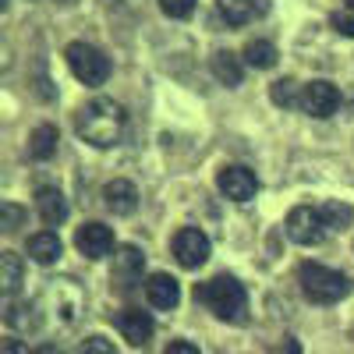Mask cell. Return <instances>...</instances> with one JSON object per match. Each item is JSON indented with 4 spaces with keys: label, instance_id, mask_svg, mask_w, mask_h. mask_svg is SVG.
<instances>
[{
    "label": "cell",
    "instance_id": "1",
    "mask_svg": "<svg viewBox=\"0 0 354 354\" xmlns=\"http://www.w3.org/2000/svg\"><path fill=\"white\" fill-rule=\"evenodd\" d=\"M75 131L88 145H96V149H110V145H117L124 135V106L106 100V96L88 100L75 113Z\"/></svg>",
    "mask_w": 354,
    "mask_h": 354
},
{
    "label": "cell",
    "instance_id": "2",
    "mask_svg": "<svg viewBox=\"0 0 354 354\" xmlns=\"http://www.w3.org/2000/svg\"><path fill=\"white\" fill-rule=\"evenodd\" d=\"M195 301H202L223 322H245L248 319V294H245V287L238 280L227 277V273L198 283L195 287Z\"/></svg>",
    "mask_w": 354,
    "mask_h": 354
},
{
    "label": "cell",
    "instance_id": "3",
    "mask_svg": "<svg viewBox=\"0 0 354 354\" xmlns=\"http://www.w3.org/2000/svg\"><path fill=\"white\" fill-rule=\"evenodd\" d=\"M298 283H301V294L312 301V305H337L351 294V280L337 270L322 262H301L298 266Z\"/></svg>",
    "mask_w": 354,
    "mask_h": 354
},
{
    "label": "cell",
    "instance_id": "4",
    "mask_svg": "<svg viewBox=\"0 0 354 354\" xmlns=\"http://www.w3.org/2000/svg\"><path fill=\"white\" fill-rule=\"evenodd\" d=\"M64 57H68L71 75L85 85H103L110 78V57L103 50H96L93 43H71L64 50Z\"/></svg>",
    "mask_w": 354,
    "mask_h": 354
},
{
    "label": "cell",
    "instance_id": "5",
    "mask_svg": "<svg viewBox=\"0 0 354 354\" xmlns=\"http://www.w3.org/2000/svg\"><path fill=\"white\" fill-rule=\"evenodd\" d=\"M39 305H46L61 326H71V322L82 315V308H85V294H82V287L75 280H50Z\"/></svg>",
    "mask_w": 354,
    "mask_h": 354
},
{
    "label": "cell",
    "instance_id": "6",
    "mask_svg": "<svg viewBox=\"0 0 354 354\" xmlns=\"http://www.w3.org/2000/svg\"><path fill=\"white\" fill-rule=\"evenodd\" d=\"M287 238L294 245H319L322 238H326V223H322V213L312 209V205H294V209L287 213Z\"/></svg>",
    "mask_w": 354,
    "mask_h": 354
},
{
    "label": "cell",
    "instance_id": "7",
    "mask_svg": "<svg viewBox=\"0 0 354 354\" xmlns=\"http://www.w3.org/2000/svg\"><path fill=\"white\" fill-rule=\"evenodd\" d=\"M174 259L185 266V270H198V266H205V259H209V238L198 230V227H181L174 234Z\"/></svg>",
    "mask_w": 354,
    "mask_h": 354
},
{
    "label": "cell",
    "instance_id": "8",
    "mask_svg": "<svg viewBox=\"0 0 354 354\" xmlns=\"http://www.w3.org/2000/svg\"><path fill=\"white\" fill-rule=\"evenodd\" d=\"M340 106V93H337V85L326 82V78H315L301 88V110L308 117H333Z\"/></svg>",
    "mask_w": 354,
    "mask_h": 354
},
{
    "label": "cell",
    "instance_id": "9",
    "mask_svg": "<svg viewBox=\"0 0 354 354\" xmlns=\"http://www.w3.org/2000/svg\"><path fill=\"white\" fill-rule=\"evenodd\" d=\"M216 185H220V192L230 198V202H248V198H255V192H259V177L248 170V167H223L220 174H216Z\"/></svg>",
    "mask_w": 354,
    "mask_h": 354
},
{
    "label": "cell",
    "instance_id": "10",
    "mask_svg": "<svg viewBox=\"0 0 354 354\" xmlns=\"http://www.w3.org/2000/svg\"><path fill=\"white\" fill-rule=\"evenodd\" d=\"M75 245L85 259H106L113 252V230L106 223H82L75 234Z\"/></svg>",
    "mask_w": 354,
    "mask_h": 354
},
{
    "label": "cell",
    "instance_id": "11",
    "mask_svg": "<svg viewBox=\"0 0 354 354\" xmlns=\"http://www.w3.org/2000/svg\"><path fill=\"white\" fill-rule=\"evenodd\" d=\"M117 330H121V337L135 347L142 344H149V337L156 333V322L149 312H142V308H124L121 315H117Z\"/></svg>",
    "mask_w": 354,
    "mask_h": 354
},
{
    "label": "cell",
    "instance_id": "12",
    "mask_svg": "<svg viewBox=\"0 0 354 354\" xmlns=\"http://www.w3.org/2000/svg\"><path fill=\"white\" fill-rule=\"evenodd\" d=\"M43 305L39 301H8L4 305V322L15 333H36L43 326Z\"/></svg>",
    "mask_w": 354,
    "mask_h": 354
},
{
    "label": "cell",
    "instance_id": "13",
    "mask_svg": "<svg viewBox=\"0 0 354 354\" xmlns=\"http://www.w3.org/2000/svg\"><path fill=\"white\" fill-rule=\"evenodd\" d=\"M142 270H145V255L135 245H121V248H117V255H113V280L121 283L124 290L135 280H142Z\"/></svg>",
    "mask_w": 354,
    "mask_h": 354
},
{
    "label": "cell",
    "instance_id": "14",
    "mask_svg": "<svg viewBox=\"0 0 354 354\" xmlns=\"http://www.w3.org/2000/svg\"><path fill=\"white\" fill-rule=\"evenodd\" d=\"M103 198H106V209L113 216H131L138 209V188L131 181H124V177H117V181H110L103 188Z\"/></svg>",
    "mask_w": 354,
    "mask_h": 354
},
{
    "label": "cell",
    "instance_id": "15",
    "mask_svg": "<svg viewBox=\"0 0 354 354\" xmlns=\"http://www.w3.org/2000/svg\"><path fill=\"white\" fill-rule=\"evenodd\" d=\"M145 298H149L153 308H177V301H181V283L170 273H153L145 280Z\"/></svg>",
    "mask_w": 354,
    "mask_h": 354
},
{
    "label": "cell",
    "instance_id": "16",
    "mask_svg": "<svg viewBox=\"0 0 354 354\" xmlns=\"http://www.w3.org/2000/svg\"><path fill=\"white\" fill-rule=\"evenodd\" d=\"M36 209H39L46 227H57V223L68 220V202H64V195L57 188H39L36 192Z\"/></svg>",
    "mask_w": 354,
    "mask_h": 354
},
{
    "label": "cell",
    "instance_id": "17",
    "mask_svg": "<svg viewBox=\"0 0 354 354\" xmlns=\"http://www.w3.org/2000/svg\"><path fill=\"white\" fill-rule=\"evenodd\" d=\"M61 252H64V245H61V238H57L53 230H39V234L28 238V255H32L39 266L57 262V259H61Z\"/></svg>",
    "mask_w": 354,
    "mask_h": 354
},
{
    "label": "cell",
    "instance_id": "18",
    "mask_svg": "<svg viewBox=\"0 0 354 354\" xmlns=\"http://www.w3.org/2000/svg\"><path fill=\"white\" fill-rule=\"evenodd\" d=\"M209 68H213L216 82H223V85H241L245 68H241V61H238V53H230V50H216V53L209 57Z\"/></svg>",
    "mask_w": 354,
    "mask_h": 354
},
{
    "label": "cell",
    "instance_id": "19",
    "mask_svg": "<svg viewBox=\"0 0 354 354\" xmlns=\"http://www.w3.org/2000/svg\"><path fill=\"white\" fill-rule=\"evenodd\" d=\"M57 142H61V138H57V128L53 124H39L32 135H28V156L46 163L57 153Z\"/></svg>",
    "mask_w": 354,
    "mask_h": 354
},
{
    "label": "cell",
    "instance_id": "20",
    "mask_svg": "<svg viewBox=\"0 0 354 354\" xmlns=\"http://www.w3.org/2000/svg\"><path fill=\"white\" fill-rule=\"evenodd\" d=\"M21 287V255H15V252H0V290L11 294Z\"/></svg>",
    "mask_w": 354,
    "mask_h": 354
},
{
    "label": "cell",
    "instance_id": "21",
    "mask_svg": "<svg viewBox=\"0 0 354 354\" xmlns=\"http://www.w3.org/2000/svg\"><path fill=\"white\" fill-rule=\"evenodd\" d=\"M245 64L255 68V71H266V68H273L277 64V46L270 39H252L245 46Z\"/></svg>",
    "mask_w": 354,
    "mask_h": 354
},
{
    "label": "cell",
    "instance_id": "22",
    "mask_svg": "<svg viewBox=\"0 0 354 354\" xmlns=\"http://www.w3.org/2000/svg\"><path fill=\"white\" fill-rule=\"evenodd\" d=\"M255 11H262L255 8V0H220V15L227 18V25H245L255 18Z\"/></svg>",
    "mask_w": 354,
    "mask_h": 354
},
{
    "label": "cell",
    "instance_id": "23",
    "mask_svg": "<svg viewBox=\"0 0 354 354\" xmlns=\"http://www.w3.org/2000/svg\"><path fill=\"white\" fill-rule=\"evenodd\" d=\"M319 213H322V223H326V230H344V227L354 220V209H351L347 202H322Z\"/></svg>",
    "mask_w": 354,
    "mask_h": 354
},
{
    "label": "cell",
    "instance_id": "24",
    "mask_svg": "<svg viewBox=\"0 0 354 354\" xmlns=\"http://www.w3.org/2000/svg\"><path fill=\"white\" fill-rule=\"evenodd\" d=\"M298 88H305V85H298L294 78H280V82L270 85V100L277 106H301V93H298Z\"/></svg>",
    "mask_w": 354,
    "mask_h": 354
},
{
    "label": "cell",
    "instance_id": "25",
    "mask_svg": "<svg viewBox=\"0 0 354 354\" xmlns=\"http://www.w3.org/2000/svg\"><path fill=\"white\" fill-rule=\"evenodd\" d=\"M330 25H333V32H340V36L354 39V0H340V8L333 11Z\"/></svg>",
    "mask_w": 354,
    "mask_h": 354
},
{
    "label": "cell",
    "instance_id": "26",
    "mask_svg": "<svg viewBox=\"0 0 354 354\" xmlns=\"http://www.w3.org/2000/svg\"><path fill=\"white\" fill-rule=\"evenodd\" d=\"M21 220H25V209L21 205H15V202H0V230H18L21 227Z\"/></svg>",
    "mask_w": 354,
    "mask_h": 354
},
{
    "label": "cell",
    "instance_id": "27",
    "mask_svg": "<svg viewBox=\"0 0 354 354\" xmlns=\"http://www.w3.org/2000/svg\"><path fill=\"white\" fill-rule=\"evenodd\" d=\"M78 354H117V347L106 340V337H85L82 340V347H78Z\"/></svg>",
    "mask_w": 354,
    "mask_h": 354
},
{
    "label": "cell",
    "instance_id": "28",
    "mask_svg": "<svg viewBox=\"0 0 354 354\" xmlns=\"http://www.w3.org/2000/svg\"><path fill=\"white\" fill-rule=\"evenodd\" d=\"M160 8L167 18H188L195 11V0H160Z\"/></svg>",
    "mask_w": 354,
    "mask_h": 354
},
{
    "label": "cell",
    "instance_id": "29",
    "mask_svg": "<svg viewBox=\"0 0 354 354\" xmlns=\"http://www.w3.org/2000/svg\"><path fill=\"white\" fill-rule=\"evenodd\" d=\"M0 354H36V351H28V344H21V340H4L0 344Z\"/></svg>",
    "mask_w": 354,
    "mask_h": 354
},
{
    "label": "cell",
    "instance_id": "30",
    "mask_svg": "<svg viewBox=\"0 0 354 354\" xmlns=\"http://www.w3.org/2000/svg\"><path fill=\"white\" fill-rule=\"evenodd\" d=\"M163 354H198V347H195L192 340H174Z\"/></svg>",
    "mask_w": 354,
    "mask_h": 354
},
{
    "label": "cell",
    "instance_id": "31",
    "mask_svg": "<svg viewBox=\"0 0 354 354\" xmlns=\"http://www.w3.org/2000/svg\"><path fill=\"white\" fill-rule=\"evenodd\" d=\"M280 354H301V344L294 340V337H283V347H280Z\"/></svg>",
    "mask_w": 354,
    "mask_h": 354
},
{
    "label": "cell",
    "instance_id": "32",
    "mask_svg": "<svg viewBox=\"0 0 354 354\" xmlns=\"http://www.w3.org/2000/svg\"><path fill=\"white\" fill-rule=\"evenodd\" d=\"M36 354H64V351H61V347H57V344H43V347H39Z\"/></svg>",
    "mask_w": 354,
    "mask_h": 354
}]
</instances>
